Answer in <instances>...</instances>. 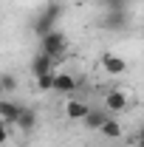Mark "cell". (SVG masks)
<instances>
[{
  "label": "cell",
  "instance_id": "cell-2",
  "mask_svg": "<svg viewBox=\"0 0 144 147\" xmlns=\"http://www.w3.org/2000/svg\"><path fill=\"white\" fill-rule=\"evenodd\" d=\"M102 26H105L108 31H124V28H130V9L108 11V14H105V20H102Z\"/></svg>",
  "mask_w": 144,
  "mask_h": 147
},
{
  "label": "cell",
  "instance_id": "cell-16",
  "mask_svg": "<svg viewBox=\"0 0 144 147\" xmlns=\"http://www.w3.org/2000/svg\"><path fill=\"white\" fill-rule=\"evenodd\" d=\"M108 11H119V9H130V0H102Z\"/></svg>",
  "mask_w": 144,
  "mask_h": 147
},
{
  "label": "cell",
  "instance_id": "cell-3",
  "mask_svg": "<svg viewBox=\"0 0 144 147\" xmlns=\"http://www.w3.org/2000/svg\"><path fill=\"white\" fill-rule=\"evenodd\" d=\"M28 68H31V76H42V74H51V71H54V59L37 51V54L31 57V65H28Z\"/></svg>",
  "mask_w": 144,
  "mask_h": 147
},
{
  "label": "cell",
  "instance_id": "cell-14",
  "mask_svg": "<svg viewBox=\"0 0 144 147\" xmlns=\"http://www.w3.org/2000/svg\"><path fill=\"white\" fill-rule=\"evenodd\" d=\"M42 14H45V17H51L54 23H59V17H62V3H59V0H51V3L42 9Z\"/></svg>",
  "mask_w": 144,
  "mask_h": 147
},
{
  "label": "cell",
  "instance_id": "cell-15",
  "mask_svg": "<svg viewBox=\"0 0 144 147\" xmlns=\"http://www.w3.org/2000/svg\"><path fill=\"white\" fill-rule=\"evenodd\" d=\"M54 74L57 71L42 74V76H34V79H37V88H40V91H51V88H54Z\"/></svg>",
  "mask_w": 144,
  "mask_h": 147
},
{
  "label": "cell",
  "instance_id": "cell-7",
  "mask_svg": "<svg viewBox=\"0 0 144 147\" xmlns=\"http://www.w3.org/2000/svg\"><path fill=\"white\" fill-rule=\"evenodd\" d=\"M99 133H102L105 139H122V122H119V119H113V116H108V119L102 122Z\"/></svg>",
  "mask_w": 144,
  "mask_h": 147
},
{
  "label": "cell",
  "instance_id": "cell-9",
  "mask_svg": "<svg viewBox=\"0 0 144 147\" xmlns=\"http://www.w3.org/2000/svg\"><path fill=\"white\" fill-rule=\"evenodd\" d=\"M102 65H105L108 74H124L127 71V62L122 59V57H116V54H105L102 57Z\"/></svg>",
  "mask_w": 144,
  "mask_h": 147
},
{
  "label": "cell",
  "instance_id": "cell-11",
  "mask_svg": "<svg viewBox=\"0 0 144 147\" xmlns=\"http://www.w3.org/2000/svg\"><path fill=\"white\" fill-rule=\"evenodd\" d=\"M14 91H17V76L14 74H0V99L11 96Z\"/></svg>",
  "mask_w": 144,
  "mask_h": 147
},
{
  "label": "cell",
  "instance_id": "cell-6",
  "mask_svg": "<svg viewBox=\"0 0 144 147\" xmlns=\"http://www.w3.org/2000/svg\"><path fill=\"white\" fill-rule=\"evenodd\" d=\"M51 91L57 93H73L76 91V79H73L71 74H54V88Z\"/></svg>",
  "mask_w": 144,
  "mask_h": 147
},
{
  "label": "cell",
  "instance_id": "cell-8",
  "mask_svg": "<svg viewBox=\"0 0 144 147\" xmlns=\"http://www.w3.org/2000/svg\"><path fill=\"white\" fill-rule=\"evenodd\" d=\"M14 125H17V127L23 130V133H31V130H34V125H37V113H34L31 108H23Z\"/></svg>",
  "mask_w": 144,
  "mask_h": 147
},
{
  "label": "cell",
  "instance_id": "cell-17",
  "mask_svg": "<svg viewBox=\"0 0 144 147\" xmlns=\"http://www.w3.org/2000/svg\"><path fill=\"white\" fill-rule=\"evenodd\" d=\"M6 142H9V125L0 122V144H6Z\"/></svg>",
  "mask_w": 144,
  "mask_h": 147
},
{
  "label": "cell",
  "instance_id": "cell-1",
  "mask_svg": "<svg viewBox=\"0 0 144 147\" xmlns=\"http://www.w3.org/2000/svg\"><path fill=\"white\" fill-rule=\"evenodd\" d=\"M68 51V37L62 34L59 28H54V31H48L45 37H40V54L51 57V59H57V57H62Z\"/></svg>",
  "mask_w": 144,
  "mask_h": 147
},
{
  "label": "cell",
  "instance_id": "cell-10",
  "mask_svg": "<svg viewBox=\"0 0 144 147\" xmlns=\"http://www.w3.org/2000/svg\"><path fill=\"white\" fill-rule=\"evenodd\" d=\"M105 102H108V108L113 110V113H122V110L127 108V96H124V91H110L108 96H105Z\"/></svg>",
  "mask_w": 144,
  "mask_h": 147
},
{
  "label": "cell",
  "instance_id": "cell-4",
  "mask_svg": "<svg viewBox=\"0 0 144 147\" xmlns=\"http://www.w3.org/2000/svg\"><path fill=\"white\" fill-rule=\"evenodd\" d=\"M20 105L17 102H11V99H0V122L3 125H14L17 122V116H20Z\"/></svg>",
  "mask_w": 144,
  "mask_h": 147
},
{
  "label": "cell",
  "instance_id": "cell-5",
  "mask_svg": "<svg viewBox=\"0 0 144 147\" xmlns=\"http://www.w3.org/2000/svg\"><path fill=\"white\" fill-rule=\"evenodd\" d=\"M54 28H57V23H54L51 17H45L42 11H40V14H37L34 20H31V31H34L37 37H45L48 31H54Z\"/></svg>",
  "mask_w": 144,
  "mask_h": 147
},
{
  "label": "cell",
  "instance_id": "cell-12",
  "mask_svg": "<svg viewBox=\"0 0 144 147\" xmlns=\"http://www.w3.org/2000/svg\"><path fill=\"white\" fill-rule=\"evenodd\" d=\"M88 110H90V108L85 105V102H76V99H71V102L65 105V116H68V119H79V122H82Z\"/></svg>",
  "mask_w": 144,
  "mask_h": 147
},
{
  "label": "cell",
  "instance_id": "cell-13",
  "mask_svg": "<svg viewBox=\"0 0 144 147\" xmlns=\"http://www.w3.org/2000/svg\"><path fill=\"white\" fill-rule=\"evenodd\" d=\"M105 119H108V113H99V110H88L82 122H85V127H88V130H99Z\"/></svg>",
  "mask_w": 144,
  "mask_h": 147
}]
</instances>
